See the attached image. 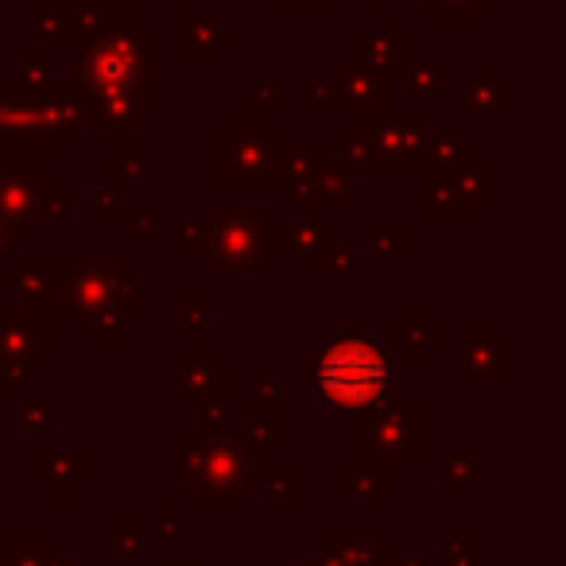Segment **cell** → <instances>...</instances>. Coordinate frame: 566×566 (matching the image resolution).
<instances>
[{
    "label": "cell",
    "instance_id": "1",
    "mask_svg": "<svg viewBox=\"0 0 566 566\" xmlns=\"http://www.w3.org/2000/svg\"><path fill=\"white\" fill-rule=\"evenodd\" d=\"M78 125L94 133H140L159 109V40L140 28V12H109L97 40L82 43L74 63Z\"/></svg>",
    "mask_w": 566,
    "mask_h": 566
},
{
    "label": "cell",
    "instance_id": "2",
    "mask_svg": "<svg viewBox=\"0 0 566 566\" xmlns=\"http://www.w3.org/2000/svg\"><path fill=\"white\" fill-rule=\"evenodd\" d=\"M307 380H315L331 411H369L385 400L392 361L369 334H342L315 365H307Z\"/></svg>",
    "mask_w": 566,
    "mask_h": 566
},
{
    "label": "cell",
    "instance_id": "3",
    "mask_svg": "<svg viewBox=\"0 0 566 566\" xmlns=\"http://www.w3.org/2000/svg\"><path fill=\"white\" fill-rule=\"evenodd\" d=\"M179 481L195 489L198 501H244L264 478V454L241 434H182Z\"/></svg>",
    "mask_w": 566,
    "mask_h": 566
},
{
    "label": "cell",
    "instance_id": "4",
    "mask_svg": "<svg viewBox=\"0 0 566 566\" xmlns=\"http://www.w3.org/2000/svg\"><path fill=\"white\" fill-rule=\"evenodd\" d=\"M264 206H218L213 221H206V252L218 268L229 272H264L272 256H283V226L264 221Z\"/></svg>",
    "mask_w": 566,
    "mask_h": 566
},
{
    "label": "cell",
    "instance_id": "5",
    "mask_svg": "<svg viewBox=\"0 0 566 566\" xmlns=\"http://www.w3.org/2000/svg\"><path fill=\"white\" fill-rule=\"evenodd\" d=\"M128 303L140 307V295L120 260H74L59 272V292L51 311H55L59 326H71L82 318L105 315V311H120Z\"/></svg>",
    "mask_w": 566,
    "mask_h": 566
},
{
    "label": "cell",
    "instance_id": "6",
    "mask_svg": "<svg viewBox=\"0 0 566 566\" xmlns=\"http://www.w3.org/2000/svg\"><path fill=\"white\" fill-rule=\"evenodd\" d=\"M283 179V144L264 133L260 117H233V125L213 140V182L256 187Z\"/></svg>",
    "mask_w": 566,
    "mask_h": 566
},
{
    "label": "cell",
    "instance_id": "7",
    "mask_svg": "<svg viewBox=\"0 0 566 566\" xmlns=\"http://www.w3.org/2000/svg\"><path fill=\"white\" fill-rule=\"evenodd\" d=\"M357 458L380 465H423V400H385L361 411Z\"/></svg>",
    "mask_w": 566,
    "mask_h": 566
},
{
    "label": "cell",
    "instance_id": "8",
    "mask_svg": "<svg viewBox=\"0 0 566 566\" xmlns=\"http://www.w3.org/2000/svg\"><path fill=\"white\" fill-rule=\"evenodd\" d=\"M55 357V334L32 318V311H0V380L4 396H17V380H28L40 361Z\"/></svg>",
    "mask_w": 566,
    "mask_h": 566
},
{
    "label": "cell",
    "instance_id": "9",
    "mask_svg": "<svg viewBox=\"0 0 566 566\" xmlns=\"http://www.w3.org/2000/svg\"><path fill=\"white\" fill-rule=\"evenodd\" d=\"M55 182V171L43 167H9L0 175V226L9 229L12 237H32L40 218V198L48 195V187Z\"/></svg>",
    "mask_w": 566,
    "mask_h": 566
},
{
    "label": "cell",
    "instance_id": "10",
    "mask_svg": "<svg viewBox=\"0 0 566 566\" xmlns=\"http://www.w3.org/2000/svg\"><path fill=\"white\" fill-rule=\"evenodd\" d=\"M373 144L377 167H419L427 159V120L423 117H380L361 125Z\"/></svg>",
    "mask_w": 566,
    "mask_h": 566
},
{
    "label": "cell",
    "instance_id": "11",
    "mask_svg": "<svg viewBox=\"0 0 566 566\" xmlns=\"http://www.w3.org/2000/svg\"><path fill=\"white\" fill-rule=\"evenodd\" d=\"M388 86L392 78L365 63H342L338 66V90L346 97V109L357 117V125H373L388 113Z\"/></svg>",
    "mask_w": 566,
    "mask_h": 566
},
{
    "label": "cell",
    "instance_id": "12",
    "mask_svg": "<svg viewBox=\"0 0 566 566\" xmlns=\"http://www.w3.org/2000/svg\"><path fill=\"white\" fill-rule=\"evenodd\" d=\"M478 213V198L465 195V187L450 171L434 167L427 175V218L431 221H470Z\"/></svg>",
    "mask_w": 566,
    "mask_h": 566
},
{
    "label": "cell",
    "instance_id": "13",
    "mask_svg": "<svg viewBox=\"0 0 566 566\" xmlns=\"http://www.w3.org/2000/svg\"><path fill=\"white\" fill-rule=\"evenodd\" d=\"M229 40H233V32L213 24L210 17H195V12H182L179 17V59L182 63H210L213 51L226 48Z\"/></svg>",
    "mask_w": 566,
    "mask_h": 566
},
{
    "label": "cell",
    "instance_id": "14",
    "mask_svg": "<svg viewBox=\"0 0 566 566\" xmlns=\"http://www.w3.org/2000/svg\"><path fill=\"white\" fill-rule=\"evenodd\" d=\"M357 63L373 66V71L388 74H403V32L400 28H388V32H377V28H357Z\"/></svg>",
    "mask_w": 566,
    "mask_h": 566
},
{
    "label": "cell",
    "instance_id": "15",
    "mask_svg": "<svg viewBox=\"0 0 566 566\" xmlns=\"http://www.w3.org/2000/svg\"><path fill=\"white\" fill-rule=\"evenodd\" d=\"M331 241H334V229H331V221L318 218V206H303L300 221H292V226L283 229V249H292V256L300 260V264L315 260Z\"/></svg>",
    "mask_w": 566,
    "mask_h": 566
},
{
    "label": "cell",
    "instance_id": "16",
    "mask_svg": "<svg viewBox=\"0 0 566 566\" xmlns=\"http://www.w3.org/2000/svg\"><path fill=\"white\" fill-rule=\"evenodd\" d=\"M210 349H198V365H182V392L195 400H229V365H210Z\"/></svg>",
    "mask_w": 566,
    "mask_h": 566
},
{
    "label": "cell",
    "instance_id": "17",
    "mask_svg": "<svg viewBox=\"0 0 566 566\" xmlns=\"http://www.w3.org/2000/svg\"><path fill=\"white\" fill-rule=\"evenodd\" d=\"M504 109H512V86L509 82H496L493 63H485L478 71V78L470 82V90H465L462 113H504Z\"/></svg>",
    "mask_w": 566,
    "mask_h": 566
},
{
    "label": "cell",
    "instance_id": "18",
    "mask_svg": "<svg viewBox=\"0 0 566 566\" xmlns=\"http://www.w3.org/2000/svg\"><path fill=\"white\" fill-rule=\"evenodd\" d=\"M462 377L465 380L509 377V354H504V346H496L493 334H485V346H473L462 334Z\"/></svg>",
    "mask_w": 566,
    "mask_h": 566
},
{
    "label": "cell",
    "instance_id": "19",
    "mask_svg": "<svg viewBox=\"0 0 566 566\" xmlns=\"http://www.w3.org/2000/svg\"><path fill=\"white\" fill-rule=\"evenodd\" d=\"M311 164H315V202H346V198H354V182H349L346 167L338 164L334 151H318V156H311Z\"/></svg>",
    "mask_w": 566,
    "mask_h": 566
},
{
    "label": "cell",
    "instance_id": "20",
    "mask_svg": "<svg viewBox=\"0 0 566 566\" xmlns=\"http://www.w3.org/2000/svg\"><path fill=\"white\" fill-rule=\"evenodd\" d=\"M342 485H349V493L365 504H385L388 501V465L357 458V465L349 473H342Z\"/></svg>",
    "mask_w": 566,
    "mask_h": 566
},
{
    "label": "cell",
    "instance_id": "21",
    "mask_svg": "<svg viewBox=\"0 0 566 566\" xmlns=\"http://www.w3.org/2000/svg\"><path fill=\"white\" fill-rule=\"evenodd\" d=\"M481 9H489L485 0H427L423 17L431 28H473Z\"/></svg>",
    "mask_w": 566,
    "mask_h": 566
},
{
    "label": "cell",
    "instance_id": "22",
    "mask_svg": "<svg viewBox=\"0 0 566 566\" xmlns=\"http://www.w3.org/2000/svg\"><path fill=\"white\" fill-rule=\"evenodd\" d=\"M403 82L416 97H439L442 86H447V71L439 63H411L403 71Z\"/></svg>",
    "mask_w": 566,
    "mask_h": 566
},
{
    "label": "cell",
    "instance_id": "23",
    "mask_svg": "<svg viewBox=\"0 0 566 566\" xmlns=\"http://www.w3.org/2000/svg\"><path fill=\"white\" fill-rule=\"evenodd\" d=\"M357 260H354V241H331L315 260L303 264V272H354Z\"/></svg>",
    "mask_w": 566,
    "mask_h": 566
},
{
    "label": "cell",
    "instance_id": "24",
    "mask_svg": "<svg viewBox=\"0 0 566 566\" xmlns=\"http://www.w3.org/2000/svg\"><path fill=\"white\" fill-rule=\"evenodd\" d=\"M434 338H439V331H423V315H419V311H411L408 315V326L392 331V342H403V349H408L411 361H423L427 342H434Z\"/></svg>",
    "mask_w": 566,
    "mask_h": 566
},
{
    "label": "cell",
    "instance_id": "25",
    "mask_svg": "<svg viewBox=\"0 0 566 566\" xmlns=\"http://www.w3.org/2000/svg\"><path fill=\"white\" fill-rule=\"evenodd\" d=\"M303 113H323V117L346 113V97H342V90L334 82H311L307 97H303Z\"/></svg>",
    "mask_w": 566,
    "mask_h": 566
},
{
    "label": "cell",
    "instance_id": "26",
    "mask_svg": "<svg viewBox=\"0 0 566 566\" xmlns=\"http://www.w3.org/2000/svg\"><path fill=\"white\" fill-rule=\"evenodd\" d=\"M338 164L342 167H369L373 164V144H369V133L361 125L354 133H342L338 136Z\"/></svg>",
    "mask_w": 566,
    "mask_h": 566
},
{
    "label": "cell",
    "instance_id": "27",
    "mask_svg": "<svg viewBox=\"0 0 566 566\" xmlns=\"http://www.w3.org/2000/svg\"><path fill=\"white\" fill-rule=\"evenodd\" d=\"M213 323V300L210 295H179V326L182 331H202V326H210Z\"/></svg>",
    "mask_w": 566,
    "mask_h": 566
},
{
    "label": "cell",
    "instance_id": "28",
    "mask_svg": "<svg viewBox=\"0 0 566 566\" xmlns=\"http://www.w3.org/2000/svg\"><path fill=\"white\" fill-rule=\"evenodd\" d=\"M300 493H303V481H300V473H295V470H275V473H268V478H264V496H268V501L295 504V501H300Z\"/></svg>",
    "mask_w": 566,
    "mask_h": 566
},
{
    "label": "cell",
    "instance_id": "29",
    "mask_svg": "<svg viewBox=\"0 0 566 566\" xmlns=\"http://www.w3.org/2000/svg\"><path fill=\"white\" fill-rule=\"evenodd\" d=\"M373 244H377V252H385V256H403V252H408V229H403L400 221H377V226H373Z\"/></svg>",
    "mask_w": 566,
    "mask_h": 566
},
{
    "label": "cell",
    "instance_id": "30",
    "mask_svg": "<svg viewBox=\"0 0 566 566\" xmlns=\"http://www.w3.org/2000/svg\"><path fill=\"white\" fill-rule=\"evenodd\" d=\"M140 171H144V164H140V156H136V151H113V156H109V187L113 190L133 187V182L140 179Z\"/></svg>",
    "mask_w": 566,
    "mask_h": 566
},
{
    "label": "cell",
    "instance_id": "31",
    "mask_svg": "<svg viewBox=\"0 0 566 566\" xmlns=\"http://www.w3.org/2000/svg\"><path fill=\"white\" fill-rule=\"evenodd\" d=\"M280 408H283V392L275 380H260L252 388V419H280Z\"/></svg>",
    "mask_w": 566,
    "mask_h": 566
},
{
    "label": "cell",
    "instance_id": "32",
    "mask_svg": "<svg viewBox=\"0 0 566 566\" xmlns=\"http://www.w3.org/2000/svg\"><path fill=\"white\" fill-rule=\"evenodd\" d=\"M120 218H125L128 237H151V233H156V221H159V206L133 202L128 210H120Z\"/></svg>",
    "mask_w": 566,
    "mask_h": 566
},
{
    "label": "cell",
    "instance_id": "33",
    "mask_svg": "<svg viewBox=\"0 0 566 566\" xmlns=\"http://www.w3.org/2000/svg\"><path fill=\"white\" fill-rule=\"evenodd\" d=\"M35 28H40V40H51V43H71L74 40L71 12H40V17H35Z\"/></svg>",
    "mask_w": 566,
    "mask_h": 566
},
{
    "label": "cell",
    "instance_id": "34",
    "mask_svg": "<svg viewBox=\"0 0 566 566\" xmlns=\"http://www.w3.org/2000/svg\"><path fill=\"white\" fill-rule=\"evenodd\" d=\"M144 527L136 524H128V520H113L109 524V539H113V547H117V555H140V547H144Z\"/></svg>",
    "mask_w": 566,
    "mask_h": 566
},
{
    "label": "cell",
    "instance_id": "35",
    "mask_svg": "<svg viewBox=\"0 0 566 566\" xmlns=\"http://www.w3.org/2000/svg\"><path fill=\"white\" fill-rule=\"evenodd\" d=\"M71 213H74V195H71V190H63V187H55V182H51L48 195L40 198V218L66 221Z\"/></svg>",
    "mask_w": 566,
    "mask_h": 566
},
{
    "label": "cell",
    "instance_id": "36",
    "mask_svg": "<svg viewBox=\"0 0 566 566\" xmlns=\"http://www.w3.org/2000/svg\"><path fill=\"white\" fill-rule=\"evenodd\" d=\"M283 102H280V86L268 78L252 82V117H272V113H280Z\"/></svg>",
    "mask_w": 566,
    "mask_h": 566
},
{
    "label": "cell",
    "instance_id": "37",
    "mask_svg": "<svg viewBox=\"0 0 566 566\" xmlns=\"http://www.w3.org/2000/svg\"><path fill=\"white\" fill-rule=\"evenodd\" d=\"M20 423H24V431H55V411L48 400H24Z\"/></svg>",
    "mask_w": 566,
    "mask_h": 566
},
{
    "label": "cell",
    "instance_id": "38",
    "mask_svg": "<svg viewBox=\"0 0 566 566\" xmlns=\"http://www.w3.org/2000/svg\"><path fill=\"white\" fill-rule=\"evenodd\" d=\"M198 431L202 434H226L229 431V400L206 403V411L198 416Z\"/></svg>",
    "mask_w": 566,
    "mask_h": 566
},
{
    "label": "cell",
    "instance_id": "39",
    "mask_svg": "<svg viewBox=\"0 0 566 566\" xmlns=\"http://www.w3.org/2000/svg\"><path fill=\"white\" fill-rule=\"evenodd\" d=\"M94 342H120L125 338V315L120 311H105V315H94Z\"/></svg>",
    "mask_w": 566,
    "mask_h": 566
},
{
    "label": "cell",
    "instance_id": "40",
    "mask_svg": "<svg viewBox=\"0 0 566 566\" xmlns=\"http://www.w3.org/2000/svg\"><path fill=\"white\" fill-rule=\"evenodd\" d=\"M478 478V458L473 454H450L447 458V481L450 485H465Z\"/></svg>",
    "mask_w": 566,
    "mask_h": 566
},
{
    "label": "cell",
    "instance_id": "41",
    "mask_svg": "<svg viewBox=\"0 0 566 566\" xmlns=\"http://www.w3.org/2000/svg\"><path fill=\"white\" fill-rule=\"evenodd\" d=\"M179 256H206V226L179 229Z\"/></svg>",
    "mask_w": 566,
    "mask_h": 566
},
{
    "label": "cell",
    "instance_id": "42",
    "mask_svg": "<svg viewBox=\"0 0 566 566\" xmlns=\"http://www.w3.org/2000/svg\"><path fill=\"white\" fill-rule=\"evenodd\" d=\"M113 218H120L117 190H97L94 195V221H113Z\"/></svg>",
    "mask_w": 566,
    "mask_h": 566
},
{
    "label": "cell",
    "instance_id": "43",
    "mask_svg": "<svg viewBox=\"0 0 566 566\" xmlns=\"http://www.w3.org/2000/svg\"><path fill=\"white\" fill-rule=\"evenodd\" d=\"M268 9H334V0H268Z\"/></svg>",
    "mask_w": 566,
    "mask_h": 566
},
{
    "label": "cell",
    "instance_id": "44",
    "mask_svg": "<svg viewBox=\"0 0 566 566\" xmlns=\"http://www.w3.org/2000/svg\"><path fill=\"white\" fill-rule=\"evenodd\" d=\"M159 527H164V535H175V527H179V512H175L171 504L159 512Z\"/></svg>",
    "mask_w": 566,
    "mask_h": 566
},
{
    "label": "cell",
    "instance_id": "45",
    "mask_svg": "<svg viewBox=\"0 0 566 566\" xmlns=\"http://www.w3.org/2000/svg\"><path fill=\"white\" fill-rule=\"evenodd\" d=\"M9 252H12V233L4 226H0V264L9 260Z\"/></svg>",
    "mask_w": 566,
    "mask_h": 566
},
{
    "label": "cell",
    "instance_id": "46",
    "mask_svg": "<svg viewBox=\"0 0 566 566\" xmlns=\"http://www.w3.org/2000/svg\"><path fill=\"white\" fill-rule=\"evenodd\" d=\"M9 156H12V151H4V148H0V175H4V171H9Z\"/></svg>",
    "mask_w": 566,
    "mask_h": 566
},
{
    "label": "cell",
    "instance_id": "47",
    "mask_svg": "<svg viewBox=\"0 0 566 566\" xmlns=\"http://www.w3.org/2000/svg\"><path fill=\"white\" fill-rule=\"evenodd\" d=\"M175 566H195V563H190V558H175Z\"/></svg>",
    "mask_w": 566,
    "mask_h": 566
}]
</instances>
